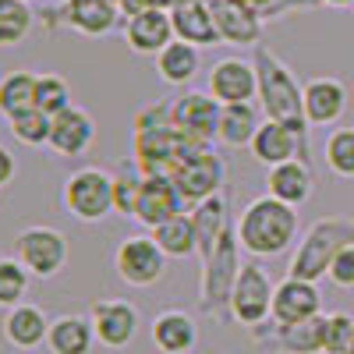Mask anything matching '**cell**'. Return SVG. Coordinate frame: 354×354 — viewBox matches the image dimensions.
<instances>
[{
	"instance_id": "cell-12",
	"label": "cell",
	"mask_w": 354,
	"mask_h": 354,
	"mask_svg": "<svg viewBox=\"0 0 354 354\" xmlns=\"http://www.w3.org/2000/svg\"><path fill=\"white\" fill-rule=\"evenodd\" d=\"M181 213H188V209H185V198H181V192H177L174 177L170 174H145L131 220H138L142 227L153 230V227H160L174 216H181Z\"/></svg>"
},
{
	"instance_id": "cell-32",
	"label": "cell",
	"mask_w": 354,
	"mask_h": 354,
	"mask_svg": "<svg viewBox=\"0 0 354 354\" xmlns=\"http://www.w3.org/2000/svg\"><path fill=\"white\" fill-rule=\"evenodd\" d=\"M277 344L287 354H322V315L298 326H277Z\"/></svg>"
},
{
	"instance_id": "cell-39",
	"label": "cell",
	"mask_w": 354,
	"mask_h": 354,
	"mask_svg": "<svg viewBox=\"0 0 354 354\" xmlns=\"http://www.w3.org/2000/svg\"><path fill=\"white\" fill-rule=\"evenodd\" d=\"M15 177H18V160L8 145H0V188H8Z\"/></svg>"
},
{
	"instance_id": "cell-25",
	"label": "cell",
	"mask_w": 354,
	"mask_h": 354,
	"mask_svg": "<svg viewBox=\"0 0 354 354\" xmlns=\"http://www.w3.org/2000/svg\"><path fill=\"white\" fill-rule=\"evenodd\" d=\"M96 330H93V319L85 315H61L50 322V333H46V347L50 354H93L96 347Z\"/></svg>"
},
{
	"instance_id": "cell-26",
	"label": "cell",
	"mask_w": 354,
	"mask_h": 354,
	"mask_svg": "<svg viewBox=\"0 0 354 354\" xmlns=\"http://www.w3.org/2000/svg\"><path fill=\"white\" fill-rule=\"evenodd\" d=\"M259 128H262V121H259L255 103H227L220 110L216 142H223L227 149H248Z\"/></svg>"
},
{
	"instance_id": "cell-36",
	"label": "cell",
	"mask_w": 354,
	"mask_h": 354,
	"mask_svg": "<svg viewBox=\"0 0 354 354\" xmlns=\"http://www.w3.org/2000/svg\"><path fill=\"white\" fill-rule=\"evenodd\" d=\"M11 124V135L21 142V145H32V149H39V145H50V124L53 117H46L43 110H28L21 117H15Z\"/></svg>"
},
{
	"instance_id": "cell-7",
	"label": "cell",
	"mask_w": 354,
	"mask_h": 354,
	"mask_svg": "<svg viewBox=\"0 0 354 354\" xmlns=\"http://www.w3.org/2000/svg\"><path fill=\"white\" fill-rule=\"evenodd\" d=\"M273 283H270V273L252 259V262H241L238 270V280H234V290H230V315L241 322L248 330H259L266 319L273 312Z\"/></svg>"
},
{
	"instance_id": "cell-41",
	"label": "cell",
	"mask_w": 354,
	"mask_h": 354,
	"mask_svg": "<svg viewBox=\"0 0 354 354\" xmlns=\"http://www.w3.org/2000/svg\"><path fill=\"white\" fill-rule=\"evenodd\" d=\"M347 354H354V333H351V347H347Z\"/></svg>"
},
{
	"instance_id": "cell-30",
	"label": "cell",
	"mask_w": 354,
	"mask_h": 354,
	"mask_svg": "<svg viewBox=\"0 0 354 354\" xmlns=\"http://www.w3.org/2000/svg\"><path fill=\"white\" fill-rule=\"evenodd\" d=\"M32 8L28 0H0V46H18L32 32Z\"/></svg>"
},
{
	"instance_id": "cell-16",
	"label": "cell",
	"mask_w": 354,
	"mask_h": 354,
	"mask_svg": "<svg viewBox=\"0 0 354 354\" xmlns=\"http://www.w3.org/2000/svg\"><path fill=\"white\" fill-rule=\"evenodd\" d=\"M88 319H93V330H96V340L110 351H121L128 347L135 337H138V326H142V315L131 301L124 298H106V301H96L93 312H88Z\"/></svg>"
},
{
	"instance_id": "cell-17",
	"label": "cell",
	"mask_w": 354,
	"mask_h": 354,
	"mask_svg": "<svg viewBox=\"0 0 354 354\" xmlns=\"http://www.w3.org/2000/svg\"><path fill=\"white\" fill-rule=\"evenodd\" d=\"M96 145V121L88 117V110L82 106H68L53 117L50 124V149L57 156H68V160H78L85 156L88 149Z\"/></svg>"
},
{
	"instance_id": "cell-14",
	"label": "cell",
	"mask_w": 354,
	"mask_h": 354,
	"mask_svg": "<svg viewBox=\"0 0 354 354\" xmlns=\"http://www.w3.org/2000/svg\"><path fill=\"white\" fill-rule=\"evenodd\" d=\"M121 4L113 0H64L61 8H53L50 18H61L71 32L88 36V39H103L110 36L117 21H121Z\"/></svg>"
},
{
	"instance_id": "cell-38",
	"label": "cell",
	"mask_w": 354,
	"mask_h": 354,
	"mask_svg": "<svg viewBox=\"0 0 354 354\" xmlns=\"http://www.w3.org/2000/svg\"><path fill=\"white\" fill-rule=\"evenodd\" d=\"M326 277L333 280V287H340V290H354V245H347V248H340V252L333 255Z\"/></svg>"
},
{
	"instance_id": "cell-20",
	"label": "cell",
	"mask_w": 354,
	"mask_h": 354,
	"mask_svg": "<svg viewBox=\"0 0 354 354\" xmlns=\"http://www.w3.org/2000/svg\"><path fill=\"white\" fill-rule=\"evenodd\" d=\"M347 110V85L333 75H322L305 82V117L312 128L337 124Z\"/></svg>"
},
{
	"instance_id": "cell-28",
	"label": "cell",
	"mask_w": 354,
	"mask_h": 354,
	"mask_svg": "<svg viewBox=\"0 0 354 354\" xmlns=\"http://www.w3.org/2000/svg\"><path fill=\"white\" fill-rule=\"evenodd\" d=\"M156 61V75L167 82V85H188L198 71H202V53L198 46L185 43V39H174L163 53L153 57Z\"/></svg>"
},
{
	"instance_id": "cell-8",
	"label": "cell",
	"mask_w": 354,
	"mask_h": 354,
	"mask_svg": "<svg viewBox=\"0 0 354 354\" xmlns=\"http://www.w3.org/2000/svg\"><path fill=\"white\" fill-rule=\"evenodd\" d=\"M113 270L128 287H153L163 280L167 255L153 234H131L113 248Z\"/></svg>"
},
{
	"instance_id": "cell-34",
	"label": "cell",
	"mask_w": 354,
	"mask_h": 354,
	"mask_svg": "<svg viewBox=\"0 0 354 354\" xmlns=\"http://www.w3.org/2000/svg\"><path fill=\"white\" fill-rule=\"evenodd\" d=\"M28 280H32V273H28L15 255L0 259V308L21 305L25 294H28Z\"/></svg>"
},
{
	"instance_id": "cell-19",
	"label": "cell",
	"mask_w": 354,
	"mask_h": 354,
	"mask_svg": "<svg viewBox=\"0 0 354 354\" xmlns=\"http://www.w3.org/2000/svg\"><path fill=\"white\" fill-rule=\"evenodd\" d=\"M248 149L266 167H277V163H287V160H305L308 163V145L301 142V135L290 131L287 124H277V121H262V128L255 131Z\"/></svg>"
},
{
	"instance_id": "cell-22",
	"label": "cell",
	"mask_w": 354,
	"mask_h": 354,
	"mask_svg": "<svg viewBox=\"0 0 354 354\" xmlns=\"http://www.w3.org/2000/svg\"><path fill=\"white\" fill-rule=\"evenodd\" d=\"M0 330H4V340L15 347V351H36L46 344V333H50V319L39 305H15L8 308L4 322H0Z\"/></svg>"
},
{
	"instance_id": "cell-5",
	"label": "cell",
	"mask_w": 354,
	"mask_h": 354,
	"mask_svg": "<svg viewBox=\"0 0 354 354\" xmlns=\"http://www.w3.org/2000/svg\"><path fill=\"white\" fill-rule=\"evenodd\" d=\"M238 223H227V230L220 234V241L213 245L209 255H202V308L205 312H223V305H230V290L238 280Z\"/></svg>"
},
{
	"instance_id": "cell-1",
	"label": "cell",
	"mask_w": 354,
	"mask_h": 354,
	"mask_svg": "<svg viewBox=\"0 0 354 354\" xmlns=\"http://www.w3.org/2000/svg\"><path fill=\"white\" fill-rule=\"evenodd\" d=\"M252 61H255V71H259V103L266 110V121L287 124L308 145V128L312 124L305 117V85H298L294 71L262 43L252 50Z\"/></svg>"
},
{
	"instance_id": "cell-18",
	"label": "cell",
	"mask_w": 354,
	"mask_h": 354,
	"mask_svg": "<svg viewBox=\"0 0 354 354\" xmlns=\"http://www.w3.org/2000/svg\"><path fill=\"white\" fill-rule=\"evenodd\" d=\"M213 11L220 43L230 46H259L262 39V15L252 11L245 0H205Z\"/></svg>"
},
{
	"instance_id": "cell-21",
	"label": "cell",
	"mask_w": 354,
	"mask_h": 354,
	"mask_svg": "<svg viewBox=\"0 0 354 354\" xmlns=\"http://www.w3.org/2000/svg\"><path fill=\"white\" fill-rule=\"evenodd\" d=\"M315 192V177H312V167L305 160H287V163H277L266 170V195H273L287 205H305Z\"/></svg>"
},
{
	"instance_id": "cell-15",
	"label": "cell",
	"mask_w": 354,
	"mask_h": 354,
	"mask_svg": "<svg viewBox=\"0 0 354 354\" xmlns=\"http://www.w3.org/2000/svg\"><path fill=\"white\" fill-rule=\"evenodd\" d=\"M322 315V294L315 287V280H301V277H287L277 283L273 290V312L270 319L277 326H298Z\"/></svg>"
},
{
	"instance_id": "cell-37",
	"label": "cell",
	"mask_w": 354,
	"mask_h": 354,
	"mask_svg": "<svg viewBox=\"0 0 354 354\" xmlns=\"http://www.w3.org/2000/svg\"><path fill=\"white\" fill-rule=\"evenodd\" d=\"M351 333H354V315L347 312L322 315V354H347Z\"/></svg>"
},
{
	"instance_id": "cell-11",
	"label": "cell",
	"mask_w": 354,
	"mask_h": 354,
	"mask_svg": "<svg viewBox=\"0 0 354 354\" xmlns=\"http://www.w3.org/2000/svg\"><path fill=\"white\" fill-rule=\"evenodd\" d=\"M216 103H252L259 96V71L255 61L245 57H220L209 68V88H205Z\"/></svg>"
},
{
	"instance_id": "cell-13",
	"label": "cell",
	"mask_w": 354,
	"mask_h": 354,
	"mask_svg": "<svg viewBox=\"0 0 354 354\" xmlns=\"http://www.w3.org/2000/svg\"><path fill=\"white\" fill-rule=\"evenodd\" d=\"M174 39H177V36H174V18H170L167 8L149 4V8L128 15V21H124V43H128V50L138 53V57H156V53H163Z\"/></svg>"
},
{
	"instance_id": "cell-24",
	"label": "cell",
	"mask_w": 354,
	"mask_h": 354,
	"mask_svg": "<svg viewBox=\"0 0 354 354\" xmlns=\"http://www.w3.org/2000/svg\"><path fill=\"white\" fill-rule=\"evenodd\" d=\"M170 18H174V36H177V39H185V43H192V46H198V50L220 43L213 11H209V4H205V0H188V4L174 8Z\"/></svg>"
},
{
	"instance_id": "cell-29",
	"label": "cell",
	"mask_w": 354,
	"mask_h": 354,
	"mask_svg": "<svg viewBox=\"0 0 354 354\" xmlns=\"http://www.w3.org/2000/svg\"><path fill=\"white\" fill-rule=\"evenodd\" d=\"M153 238H156V245L163 248L167 259H188V255L198 252V234H195L192 213H181V216L153 227Z\"/></svg>"
},
{
	"instance_id": "cell-27",
	"label": "cell",
	"mask_w": 354,
	"mask_h": 354,
	"mask_svg": "<svg viewBox=\"0 0 354 354\" xmlns=\"http://www.w3.org/2000/svg\"><path fill=\"white\" fill-rule=\"evenodd\" d=\"M36 85H39V75L25 71V68H15L0 78V117L4 121H15V117L36 110Z\"/></svg>"
},
{
	"instance_id": "cell-4",
	"label": "cell",
	"mask_w": 354,
	"mask_h": 354,
	"mask_svg": "<svg viewBox=\"0 0 354 354\" xmlns=\"http://www.w3.org/2000/svg\"><path fill=\"white\" fill-rule=\"evenodd\" d=\"M61 205L78 223H103L113 213V177L100 167H82L68 174L61 188Z\"/></svg>"
},
{
	"instance_id": "cell-10",
	"label": "cell",
	"mask_w": 354,
	"mask_h": 354,
	"mask_svg": "<svg viewBox=\"0 0 354 354\" xmlns=\"http://www.w3.org/2000/svg\"><path fill=\"white\" fill-rule=\"evenodd\" d=\"M220 110H223V103H216L209 93H195V88H188V93H181L177 100H170V121L185 138L209 145L216 138Z\"/></svg>"
},
{
	"instance_id": "cell-6",
	"label": "cell",
	"mask_w": 354,
	"mask_h": 354,
	"mask_svg": "<svg viewBox=\"0 0 354 354\" xmlns=\"http://www.w3.org/2000/svg\"><path fill=\"white\" fill-rule=\"evenodd\" d=\"M11 248H15V259L39 280H53L68 266V238L57 227H46V223L18 230Z\"/></svg>"
},
{
	"instance_id": "cell-2",
	"label": "cell",
	"mask_w": 354,
	"mask_h": 354,
	"mask_svg": "<svg viewBox=\"0 0 354 354\" xmlns=\"http://www.w3.org/2000/svg\"><path fill=\"white\" fill-rule=\"evenodd\" d=\"M298 238V209L273 195L252 198L238 216V245L255 255H283Z\"/></svg>"
},
{
	"instance_id": "cell-31",
	"label": "cell",
	"mask_w": 354,
	"mask_h": 354,
	"mask_svg": "<svg viewBox=\"0 0 354 354\" xmlns=\"http://www.w3.org/2000/svg\"><path fill=\"white\" fill-rule=\"evenodd\" d=\"M110 177H113V213L135 216V202H138V192H142L145 174L138 170L135 160H121V167H117Z\"/></svg>"
},
{
	"instance_id": "cell-33",
	"label": "cell",
	"mask_w": 354,
	"mask_h": 354,
	"mask_svg": "<svg viewBox=\"0 0 354 354\" xmlns=\"http://www.w3.org/2000/svg\"><path fill=\"white\" fill-rule=\"evenodd\" d=\"M322 156H326V167L333 177H344V181H354V128H337L326 135V145H322Z\"/></svg>"
},
{
	"instance_id": "cell-9",
	"label": "cell",
	"mask_w": 354,
	"mask_h": 354,
	"mask_svg": "<svg viewBox=\"0 0 354 354\" xmlns=\"http://www.w3.org/2000/svg\"><path fill=\"white\" fill-rule=\"evenodd\" d=\"M223 174H227L223 170V160L213 149H198V153H192L185 160H177L174 170H170L177 192H181V198H185V209H195L198 202L220 195Z\"/></svg>"
},
{
	"instance_id": "cell-40",
	"label": "cell",
	"mask_w": 354,
	"mask_h": 354,
	"mask_svg": "<svg viewBox=\"0 0 354 354\" xmlns=\"http://www.w3.org/2000/svg\"><path fill=\"white\" fill-rule=\"evenodd\" d=\"M326 8H354V0H322Z\"/></svg>"
},
{
	"instance_id": "cell-42",
	"label": "cell",
	"mask_w": 354,
	"mask_h": 354,
	"mask_svg": "<svg viewBox=\"0 0 354 354\" xmlns=\"http://www.w3.org/2000/svg\"><path fill=\"white\" fill-rule=\"evenodd\" d=\"M113 4H121V0H113Z\"/></svg>"
},
{
	"instance_id": "cell-23",
	"label": "cell",
	"mask_w": 354,
	"mask_h": 354,
	"mask_svg": "<svg viewBox=\"0 0 354 354\" xmlns=\"http://www.w3.org/2000/svg\"><path fill=\"white\" fill-rule=\"evenodd\" d=\"M198 344L195 319L181 308H167L153 319V347L160 354H192Z\"/></svg>"
},
{
	"instance_id": "cell-3",
	"label": "cell",
	"mask_w": 354,
	"mask_h": 354,
	"mask_svg": "<svg viewBox=\"0 0 354 354\" xmlns=\"http://www.w3.org/2000/svg\"><path fill=\"white\" fill-rule=\"evenodd\" d=\"M354 245V220L351 216H326L319 220L308 234L301 248L294 252L287 277H301V280H319L322 273L330 270V262L340 248Z\"/></svg>"
},
{
	"instance_id": "cell-35",
	"label": "cell",
	"mask_w": 354,
	"mask_h": 354,
	"mask_svg": "<svg viewBox=\"0 0 354 354\" xmlns=\"http://www.w3.org/2000/svg\"><path fill=\"white\" fill-rule=\"evenodd\" d=\"M71 106V88L64 82V75H39V85H36V110H43L46 117H57L61 110Z\"/></svg>"
}]
</instances>
